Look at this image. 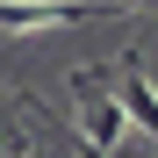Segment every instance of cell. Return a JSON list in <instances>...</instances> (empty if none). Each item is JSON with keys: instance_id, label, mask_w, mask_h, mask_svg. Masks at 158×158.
Listing matches in <instances>:
<instances>
[{"instance_id": "cell-1", "label": "cell", "mask_w": 158, "mask_h": 158, "mask_svg": "<svg viewBox=\"0 0 158 158\" xmlns=\"http://www.w3.org/2000/svg\"><path fill=\"white\" fill-rule=\"evenodd\" d=\"M115 0H0V36H43V29H72V22L108 15Z\"/></svg>"}, {"instance_id": "cell-2", "label": "cell", "mask_w": 158, "mask_h": 158, "mask_svg": "<svg viewBox=\"0 0 158 158\" xmlns=\"http://www.w3.org/2000/svg\"><path fill=\"white\" fill-rule=\"evenodd\" d=\"M79 94H86V108H79V137H86L94 158H122L129 151V115H122V94H94V72H79Z\"/></svg>"}, {"instance_id": "cell-3", "label": "cell", "mask_w": 158, "mask_h": 158, "mask_svg": "<svg viewBox=\"0 0 158 158\" xmlns=\"http://www.w3.org/2000/svg\"><path fill=\"white\" fill-rule=\"evenodd\" d=\"M115 94H122V115L158 144V86L144 79V65H137V58H122V65H115Z\"/></svg>"}, {"instance_id": "cell-4", "label": "cell", "mask_w": 158, "mask_h": 158, "mask_svg": "<svg viewBox=\"0 0 158 158\" xmlns=\"http://www.w3.org/2000/svg\"><path fill=\"white\" fill-rule=\"evenodd\" d=\"M115 7H158V0H115Z\"/></svg>"}]
</instances>
